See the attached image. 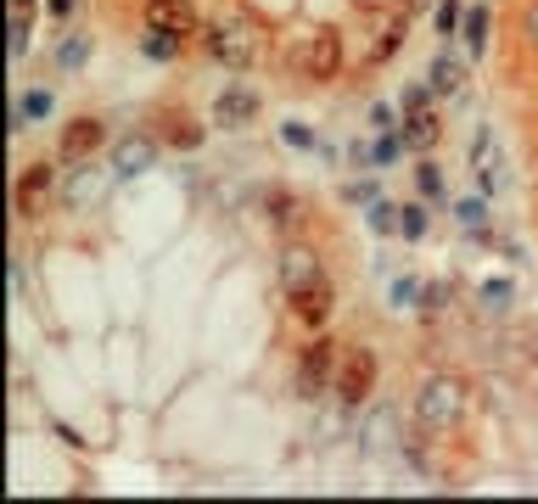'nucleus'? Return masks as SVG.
<instances>
[{"instance_id": "nucleus-10", "label": "nucleus", "mask_w": 538, "mask_h": 504, "mask_svg": "<svg viewBox=\"0 0 538 504\" xmlns=\"http://www.w3.org/2000/svg\"><path fill=\"white\" fill-rule=\"evenodd\" d=\"M62 174H68V168L57 163V152L29 157V163L17 168V180H12V208H17V219L29 224V219H40L51 202H62Z\"/></svg>"}, {"instance_id": "nucleus-2", "label": "nucleus", "mask_w": 538, "mask_h": 504, "mask_svg": "<svg viewBox=\"0 0 538 504\" xmlns=\"http://www.w3.org/2000/svg\"><path fill=\"white\" fill-rule=\"evenodd\" d=\"M197 51L225 73H258L269 62V51H275V34H269V17L253 0H219L208 12V23H202Z\"/></svg>"}, {"instance_id": "nucleus-5", "label": "nucleus", "mask_w": 538, "mask_h": 504, "mask_svg": "<svg viewBox=\"0 0 538 504\" xmlns=\"http://www.w3.org/2000/svg\"><path fill=\"white\" fill-rule=\"evenodd\" d=\"M337 364H342V342L331 331H309L292 348V370H286V392L298 398V404L320 409L331 404V392H337Z\"/></svg>"}, {"instance_id": "nucleus-23", "label": "nucleus", "mask_w": 538, "mask_h": 504, "mask_svg": "<svg viewBox=\"0 0 538 504\" xmlns=\"http://www.w3.org/2000/svg\"><path fill=\"white\" fill-rule=\"evenodd\" d=\"M387 196V174H342V185H337V202L348 213H365V208H376Z\"/></svg>"}, {"instance_id": "nucleus-7", "label": "nucleus", "mask_w": 538, "mask_h": 504, "mask_svg": "<svg viewBox=\"0 0 538 504\" xmlns=\"http://www.w3.org/2000/svg\"><path fill=\"white\" fill-rule=\"evenodd\" d=\"M376 398H382V348H376V342H342V364H337V392H331V404H337L348 420H359Z\"/></svg>"}, {"instance_id": "nucleus-29", "label": "nucleus", "mask_w": 538, "mask_h": 504, "mask_svg": "<svg viewBox=\"0 0 538 504\" xmlns=\"http://www.w3.org/2000/svg\"><path fill=\"white\" fill-rule=\"evenodd\" d=\"M466 6H471V0H432V40H438V45H460Z\"/></svg>"}, {"instance_id": "nucleus-8", "label": "nucleus", "mask_w": 538, "mask_h": 504, "mask_svg": "<svg viewBox=\"0 0 538 504\" xmlns=\"http://www.w3.org/2000/svg\"><path fill=\"white\" fill-rule=\"evenodd\" d=\"M258 118H264V90L247 73H230L208 101L213 135H247V129H258Z\"/></svg>"}, {"instance_id": "nucleus-14", "label": "nucleus", "mask_w": 538, "mask_h": 504, "mask_svg": "<svg viewBox=\"0 0 538 504\" xmlns=\"http://www.w3.org/2000/svg\"><path fill=\"white\" fill-rule=\"evenodd\" d=\"M471 79H477V62H471L460 45H438V51H432V62H426V84L438 90L443 107H466Z\"/></svg>"}, {"instance_id": "nucleus-19", "label": "nucleus", "mask_w": 538, "mask_h": 504, "mask_svg": "<svg viewBox=\"0 0 538 504\" xmlns=\"http://www.w3.org/2000/svg\"><path fill=\"white\" fill-rule=\"evenodd\" d=\"M90 56H96V34L68 23V28L57 34V45H51V73L68 84V79H79V73L90 68Z\"/></svg>"}, {"instance_id": "nucleus-20", "label": "nucleus", "mask_w": 538, "mask_h": 504, "mask_svg": "<svg viewBox=\"0 0 538 504\" xmlns=\"http://www.w3.org/2000/svg\"><path fill=\"white\" fill-rule=\"evenodd\" d=\"M135 56L152 62V68H180L185 56H191V40H180V34H169V28L141 23L135 28Z\"/></svg>"}, {"instance_id": "nucleus-25", "label": "nucleus", "mask_w": 538, "mask_h": 504, "mask_svg": "<svg viewBox=\"0 0 538 504\" xmlns=\"http://www.w3.org/2000/svg\"><path fill=\"white\" fill-rule=\"evenodd\" d=\"M410 185H415V196H426L432 208H449V168L438 163V157H415V168H410Z\"/></svg>"}, {"instance_id": "nucleus-13", "label": "nucleus", "mask_w": 538, "mask_h": 504, "mask_svg": "<svg viewBox=\"0 0 538 504\" xmlns=\"http://www.w3.org/2000/svg\"><path fill=\"white\" fill-rule=\"evenodd\" d=\"M258 219L269 224V236L298 241V236H309L314 208H309V196H303V191H292L286 180H269L264 191H258Z\"/></svg>"}, {"instance_id": "nucleus-18", "label": "nucleus", "mask_w": 538, "mask_h": 504, "mask_svg": "<svg viewBox=\"0 0 538 504\" xmlns=\"http://www.w3.org/2000/svg\"><path fill=\"white\" fill-rule=\"evenodd\" d=\"M516 303H522V280L516 275H482L471 286V308H477L482 320H510Z\"/></svg>"}, {"instance_id": "nucleus-9", "label": "nucleus", "mask_w": 538, "mask_h": 504, "mask_svg": "<svg viewBox=\"0 0 538 504\" xmlns=\"http://www.w3.org/2000/svg\"><path fill=\"white\" fill-rule=\"evenodd\" d=\"M107 146H113V124H107V112H68L57 124V140H51V152H57L62 168H79V163H96V157H107Z\"/></svg>"}, {"instance_id": "nucleus-27", "label": "nucleus", "mask_w": 538, "mask_h": 504, "mask_svg": "<svg viewBox=\"0 0 538 504\" xmlns=\"http://www.w3.org/2000/svg\"><path fill=\"white\" fill-rule=\"evenodd\" d=\"M454 303H460V292H454V280L443 275H426V292H421V308H415V320L426 325H443L454 314Z\"/></svg>"}, {"instance_id": "nucleus-28", "label": "nucleus", "mask_w": 538, "mask_h": 504, "mask_svg": "<svg viewBox=\"0 0 538 504\" xmlns=\"http://www.w3.org/2000/svg\"><path fill=\"white\" fill-rule=\"evenodd\" d=\"M275 140L298 157H320V146H326L320 124H309V118H281V124H275Z\"/></svg>"}, {"instance_id": "nucleus-33", "label": "nucleus", "mask_w": 538, "mask_h": 504, "mask_svg": "<svg viewBox=\"0 0 538 504\" xmlns=\"http://www.w3.org/2000/svg\"><path fill=\"white\" fill-rule=\"evenodd\" d=\"M516 34H522V45L538 56V0H522V12H516Z\"/></svg>"}, {"instance_id": "nucleus-1", "label": "nucleus", "mask_w": 538, "mask_h": 504, "mask_svg": "<svg viewBox=\"0 0 538 504\" xmlns=\"http://www.w3.org/2000/svg\"><path fill=\"white\" fill-rule=\"evenodd\" d=\"M275 292H281L286 314H292V325H298L303 336L331 331V320H337V308H342L337 275H331V264L320 258V247H309L303 236L281 241V258H275Z\"/></svg>"}, {"instance_id": "nucleus-3", "label": "nucleus", "mask_w": 538, "mask_h": 504, "mask_svg": "<svg viewBox=\"0 0 538 504\" xmlns=\"http://www.w3.org/2000/svg\"><path fill=\"white\" fill-rule=\"evenodd\" d=\"M471 409H477V387H471L466 370H426L410 392V426L426 432L432 443H449L471 426Z\"/></svg>"}, {"instance_id": "nucleus-11", "label": "nucleus", "mask_w": 538, "mask_h": 504, "mask_svg": "<svg viewBox=\"0 0 538 504\" xmlns=\"http://www.w3.org/2000/svg\"><path fill=\"white\" fill-rule=\"evenodd\" d=\"M163 140L152 135V129H124V135H113V146H107V168H113V185H141L152 180L157 168H163Z\"/></svg>"}, {"instance_id": "nucleus-16", "label": "nucleus", "mask_w": 538, "mask_h": 504, "mask_svg": "<svg viewBox=\"0 0 538 504\" xmlns=\"http://www.w3.org/2000/svg\"><path fill=\"white\" fill-rule=\"evenodd\" d=\"M449 224L454 230H460V241H471V247H488V241H494V196H482L477 185H471V191H460V196H449Z\"/></svg>"}, {"instance_id": "nucleus-12", "label": "nucleus", "mask_w": 538, "mask_h": 504, "mask_svg": "<svg viewBox=\"0 0 538 504\" xmlns=\"http://www.w3.org/2000/svg\"><path fill=\"white\" fill-rule=\"evenodd\" d=\"M146 129H152L169 152H185V157H197L202 146H208V135H213V124H208V112H191L185 101H157L152 112H146Z\"/></svg>"}, {"instance_id": "nucleus-22", "label": "nucleus", "mask_w": 538, "mask_h": 504, "mask_svg": "<svg viewBox=\"0 0 538 504\" xmlns=\"http://www.w3.org/2000/svg\"><path fill=\"white\" fill-rule=\"evenodd\" d=\"M460 51H466L471 62H488V51H494V12H488L482 0H471V6H466V28H460Z\"/></svg>"}, {"instance_id": "nucleus-30", "label": "nucleus", "mask_w": 538, "mask_h": 504, "mask_svg": "<svg viewBox=\"0 0 538 504\" xmlns=\"http://www.w3.org/2000/svg\"><path fill=\"white\" fill-rule=\"evenodd\" d=\"M45 23V12H12V68L29 62V45H34V28Z\"/></svg>"}, {"instance_id": "nucleus-31", "label": "nucleus", "mask_w": 538, "mask_h": 504, "mask_svg": "<svg viewBox=\"0 0 538 504\" xmlns=\"http://www.w3.org/2000/svg\"><path fill=\"white\" fill-rule=\"evenodd\" d=\"M365 230L376 241H398V202H393V196H382L376 208H365Z\"/></svg>"}, {"instance_id": "nucleus-4", "label": "nucleus", "mask_w": 538, "mask_h": 504, "mask_svg": "<svg viewBox=\"0 0 538 504\" xmlns=\"http://www.w3.org/2000/svg\"><path fill=\"white\" fill-rule=\"evenodd\" d=\"M281 73L298 90H331V84L348 73V40H342L337 23H309L303 34H286L281 45Z\"/></svg>"}, {"instance_id": "nucleus-6", "label": "nucleus", "mask_w": 538, "mask_h": 504, "mask_svg": "<svg viewBox=\"0 0 538 504\" xmlns=\"http://www.w3.org/2000/svg\"><path fill=\"white\" fill-rule=\"evenodd\" d=\"M359 23H365V51H359V68L365 73H387L404 56V45H410V23L415 12L404 6V0H382V6H359Z\"/></svg>"}, {"instance_id": "nucleus-21", "label": "nucleus", "mask_w": 538, "mask_h": 504, "mask_svg": "<svg viewBox=\"0 0 538 504\" xmlns=\"http://www.w3.org/2000/svg\"><path fill=\"white\" fill-rule=\"evenodd\" d=\"M443 112H449V107H426V112H410V118L398 124V135H404L410 157H438V146H443Z\"/></svg>"}, {"instance_id": "nucleus-32", "label": "nucleus", "mask_w": 538, "mask_h": 504, "mask_svg": "<svg viewBox=\"0 0 538 504\" xmlns=\"http://www.w3.org/2000/svg\"><path fill=\"white\" fill-rule=\"evenodd\" d=\"M398 124H404V112H398L393 96H382V101H370L365 107V129H398Z\"/></svg>"}, {"instance_id": "nucleus-35", "label": "nucleus", "mask_w": 538, "mask_h": 504, "mask_svg": "<svg viewBox=\"0 0 538 504\" xmlns=\"http://www.w3.org/2000/svg\"><path fill=\"white\" fill-rule=\"evenodd\" d=\"M12 12H45V0H12Z\"/></svg>"}, {"instance_id": "nucleus-24", "label": "nucleus", "mask_w": 538, "mask_h": 504, "mask_svg": "<svg viewBox=\"0 0 538 504\" xmlns=\"http://www.w3.org/2000/svg\"><path fill=\"white\" fill-rule=\"evenodd\" d=\"M432 219H438V208H432L426 196H404V202H398V241H404V247H421V241L432 236Z\"/></svg>"}, {"instance_id": "nucleus-26", "label": "nucleus", "mask_w": 538, "mask_h": 504, "mask_svg": "<svg viewBox=\"0 0 538 504\" xmlns=\"http://www.w3.org/2000/svg\"><path fill=\"white\" fill-rule=\"evenodd\" d=\"M421 292H426V275H415V269H404V275H387V314H393V320H415Z\"/></svg>"}, {"instance_id": "nucleus-17", "label": "nucleus", "mask_w": 538, "mask_h": 504, "mask_svg": "<svg viewBox=\"0 0 538 504\" xmlns=\"http://www.w3.org/2000/svg\"><path fill=\"white\" fill-rule=\"evenodd\" d=\"M141 23L169 28V34H180V40L197 45V40H202V23H208V12H202V0H141Z\"/></svg>"}, {"instance_id": "nucleus-34", "label": "nucleus", "mask_w": 538, "mask_h": 504, "mask_svg": "<svg viewBox=\"0 0 538 504\" xmlns=\"http://www.w3.org/2000/svg\"><path fill=\"white\" fill-rule=\"evenodd\" d=\"M79 12H85V0H45V23L51 28H68Z\"/></svg>"}, {"instance_id": "nucleus-15", "label": "nucleus", "mask_w": 538, "mask_h": 504, "mask_svg": "<svg viewBox=\"0 0 538 504\" xmlns=\"http://www.w3.org/2000/svg\"><path fill=\"white\" fill-rule=\"evenodd\" d=\"M45 124H57V84H45V79L17 84L12 90V140H29Z\"/></svg>"}]
</instances>
